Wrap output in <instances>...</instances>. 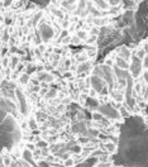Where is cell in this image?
Here are the masks:
<instances>
[{
  "label": "cell",
  "instance_id": "8",
  "mask_svg": "<svg viewBox=\"0 0 148 167\" xmlns=\"http://www.w3.org/2000/svg\"><path fill=\"white\" fill-rule=\"evenodd\" d=\"M87 130L86 128V123L84 120L82 122H75L72 124V132L73 133H79V134H84Z\"/></svg>",
  "mask_w": 148,
  "mask_h": 167
},
{
  "label": "cell",
  "instance_id": "48",
  "mask_svg": "<svg viewBox=\"0 0 148 167\" xmlns=\"http://www.w3.org/2000/svg\"><path fill=\"white\" fill-rule=\"evenodd\" d=\"M62 52H63V49H62L61 47H55V48H53V53H55V55H58V56H60Z\"/></svg>",
  "mask_w": 148,
  "mask_h": 167
},
{
  "label": "cell",
  "instance_id": "19",
  "mask_svg": "<svg viewBox=\"0 0 148 167\" xmlns=\"http://www.w3.org/2000/svg\"><path fill=\"white\" fill-rule=\"evenodd\" d=\"M87 58H89V56H87L86 52H81V53H77V55H76V62H77L79 65H80V63L89 61Z\"/></svg>",
  "mask_w": 148,
  "mask_h": 167
},
{
  "label": "cell",
  "instance_id": "25",
  "mask_svg": "<svg viewBox=\"0 0 148 167\" xmlns=\"http://www.w3.org/2000/svg\"><path fill=\"white\" fill-rule=\"evenodd\" d=\"M35 146H37V148L43 149V148H48L49 147V143H48V140H47V139H41V140H38V142L35 143Z\"/></svg>",
  "mask_w": 148,
  "mask_h": 167
},
{
  "label": "cell",
  "instance_id": "14",
  "mask_svg": "<svg viewBox=\"0 0 148 167\" xmlns=\"http://www.w3.org/2000/svg\"><path fill=\"white\" fill-rule=\"evenodd\" d=\"M20 62H22V58H20L19 55H11L10 56V65H9V69H11L13 71H15V69L19 66Z\"/></svg>",
  "mask_w": 148,
  "mask_h": 167
},
{
  "label": "cell",
  "instance_id": "28",
  "mask_svg": "<svg viewBox=\"0 0 148 167\" xmlns=\"http://www.w3.org/2000/svg\"><path fill=\"white\" fill-rule=\"evenodd\" d=\"M75 165H76V162H75V160H73V157H70V158L63 161L65 167H75Z\"/></svg>",
  "mask_w": 148,
  "mask_h": 167
},
{
  "label": "cell",
  "instance_id": "32",
  "mask_svg": "<svg viewBox=\"0 0 148 167\" xmlns=\"http://www.w3.org/2000/svg\"><path fill=\"white\" fill-rule=\"evenodd\" d=\"M56 94H57V87H51V89H49V91L47 92L46 98L47 99H52V98H55V96H56Z\"/></svg>",
  "mask_w": 148,
  "mask_h": 167
},
{
  "label": "cell",
  "instance_id": "2",
  "mask_svg": "<svg viewBox=\"0 0 148 167\" xmlns=\"http://www.w3.org/2000/svg\"><path fill=\"white\" fill-rule=\"evenodd\" d=\"M97 111H100V113H101L104 116H106V118L114 119V120H118V119L122 118L119 110H117L115 108L111 106L110 102H101L100 106L97 108Z\"/></svg>",
  "mask_w": 148,
  "mask_h": 167
},
{
  "label": "cell",
  "instance_id": "20",
  "mask_svg": "<svg viewBox=\"0 0 148 167\" xmlns=\"http://www.w3.org/2000/svg\"><path fill=\"white\" fill-rule=\"evenodd\" d=\"M10 38H11V36H10V32H9V29L8 28H5L4 29V32L1 33V41H3V43H7L10 41Z\"/></svg>",
  "mask_w": 148,
  "mask_h": 167
},
{
  "label": "cell",
  "instance_id": "1",
  "mask_svg": "<svg viewBox=\"0 0 148 167\" xmlns=\"http://www.w3.org/2000/svg\"><path fill=\"white\" fill-rule=\"evenodd\" d=\"M37 31H38V33L41 34V37H42V39H43L44 43L49 42V41L53 39V38L56 39V37H55V31H53V28L51 27V25L47 24V23H46V19H44V18H42V20L39 22Z\"/></svg>",
  "mask_w": 148,
  "mask_h": 167
},
{
  "label": "cell",
  "instance_id": "57",
  "mask_svg": "<svg viewBox=\"0 0 148 167\" xmlns=\"http://www.w3.org/2000/svg\"><path fill=\"white\" fill-rule=\"evenodd\" d=\"M9 167H19V163H18L17 161H13V162H11V165Z\"/></svg>",
  "mask_w": 148,
  "mask_h": 167
},
{
  "label": "cell",
  "instance_id": "40",
  "mask_svg": "<svg viewBox=\"0 0 148 167\" xmlns=\"http://www.w3.org/2000/svg\"><path fill=\"white\" fill-rule=\"evenodd\" d=\"M52 13L55 14V15H57V18H60V19H63V18H65V14L62 13L61 10H57V9H52Z\"/></svg>",
  "mask_w": 148,
  "mask_h": 167
},
{
  "label": "cell",
  "instance_id": "46",
  "mask_svg": "<svg viewBox=\"0 0 148 167\" xmlns=\"http://www.w3.org/2000/svg\"><path fill=\"white\" fill-rule=\"evenodd\" d=\"M53 81H55V77H53V75L52 74H48V76H47V79H46V83L51 85Z\"/></svg>",
  "mask_w": 148,
  "mask_h": 167
},
{
  "label": "cell",
  "instance_id": "27",
  "mask_svg": "<svg viewBox=\"0 0 148 167\" xmlns=\"http://www.w3.org/2000/svg\"><path fill=\"white\" fill-rule=\"evenodd\" d=\"M99 41V38L96 36H89V38L86 41H85V43H86L87 46H95V43Z\"/></svg>",
  "mask_w": 148,
  "mask_h": 167
},
{
  "label": "cell",
  "instance_id": "41",
  "mask_svg": "<svg viewBox=\"0 0 148 167\" xmlns=\"http://www.w3.org/2000/svg\"><path fill=\"white\" fill-rule=\"evenodd\" d=\"M1 5L4 9H7L10 5H14V1H11V0H5V1H1Z\"/></svg>",
  "mask_w": 148,
  "mask_h": 167
},
{
  "label": "cell",
  "instance_id": "45",
  "mask_svg": "<svg viewBox=\"0 0 148 167\" xmlns=\"http://www.w3.org/2000/svg\"><path fill=\"white\" fill-rule=\"evenodd\" d=\"M49 154H51V148H43L42 149V156L44 157V158H46L47 156H49Z\"/></svg>",
  "mask_w": 148,
  "mask_h": 167
},
{
  "label": "cell",
  "instance_id": "56",
  "mask_svg": "<svg viewBox=\"0 0 148 167\" xmlns=\"http://www.w3.org/2000/svg\"><path fill=\"white\" fill-rule=\"evenodd\" d=\"M69 24H70V22H69V20L63 22V23H62V28H63V29H67V27H69Z\"/></svg>",
  "mask_w": 148,
  "mask_h": 167
},
{
  "label": "cell",
  "instance_id": "12",
  "mask_svg": "<svg viewBox=\"0 0 148 167\" xmlns=\"http://www.w3.org/2000/svg\"><path fill=\"white\" fill-rule=\"evenodd\" d=\"M103 149L106 152V153H109V154H113V153H117L118 152V146L115 144V143L113 142H106L104 143V146H103Z\"/></svg>",
  "mask_w": 148,
  "mask_h": 167
},
{
  "label": "cell",
  "instance_id": "49",
  "mask_svg": "<svg viewBox=\"0 0 148 167\" xmlns=\"http://www.w3.org/2000/svg\"><path fill=\"white\" fill-rule=\"evenodd\" d=\"M41 90H42V87H41V86H32V87H31V91L34 92V94L41 92Z\"/></svg>",
  "mask_w": 148,
  "mask_h": 167
},
{
  "label": "cell",
  "instance_id": "26",
  "mask_svg": "<svg viewBox=\"0 0 148 167\" xmlns=\"http://www.w3.org/2000/svg\"><path fill=\"white\" fill-rule=\"evenodd\" d=\"M119 113H120V115H122V118H131L129 110H128V108H127L125 105H123V106L120 108V109H119Z\"/></svg>",
  "mask_w": 148,
  "mask_h": 167
},
{
  "label": "cell",
  "instance_id": "52",
  "mask_svg": "<svg viewBox=\"0 0 148 167\" xmlns=\"http://www.w3.org/2000/svg\"><path fill=\"white\" fill-rule=\"evenodd\" d=\"M34 53H35V56H37L38 58H42V52L39 51V48H38V47H35V48H34Z\"/></svg>",
  "mask_w": 148,
  "mask_h": 167
},
{
  "label": "cell",
  "instance_id": "35",
  "mask_svg": "<svg viewBox=\"0 0 148 167\" xmlns=\"http://www.w3.org/2000/svg\"><path fill=\"white\" fill-rule=\"evenodd\" d=\"M35 5H39V8L42 9V8H46L47 5L51 4V1H38V0H35V1H33Z\"/></svg>",
  "mask_w": 148,
  "mask_h": 167
},
{
  "label": "cell",
  "instance_id": "37",
  "mask_svg": "<svg viewBox=\"0 0 148 167\" xmlns=\"http://www.w3.org/2000/svg\"><path fill=\"white\" fill-rule=\"evenodd\" d=\"M1 63H3V67H9V65H10V57H8V56H5V57H3V61H1Z\"/></svg>",
  "mask_w": 148,
  "mask_h": 167
},
{
  "label": "cell",
  "instance_id": "16",
  "mask_svg": "<svg viewBox=\"0 0 148 167\" xmlns=\"http://www.w3.org/2000/svg\"><path fill=\"white\" fill-rule=\"evenodd\" d=\"M91 76H97V77L104 79V72H103L101 65H97L95 67H93V70H91Z\"/></svg>",
  "mask_w": 148,
  "mask_h": 167
},
{
  "label": "cell",
  "instance_id": "3",
  "mask_svg": "<svg viewBox=\"0 0 148 167\" xmlns=\"http://www.w3.org/2000/svg\"><path fill=\"white\" fill-rule=\"evenodd\" d=\"M142 70H143V65H142V60L135 56V53H133L132 56V61H131V67H129V74L132 75V77L134 79V81L139 77Z\"/></svg>",
  "mask_w": 148,
  "mask_h": 167
},
{
  "label": "cell",
  "instance_id": "54",
  "mask_svg": "<svg viewBox=\"0 0 148 167\" xmlns=\"http://www.w3.org/2000/svg\"><path fill=\"white\" fill-rule=\"evenodd\" d=\"M65 67H66V69H71V60L70 58H66V60H65Z\"/></svg>",
  "mask_w": 148,
  "mask_h": 167
},
{
  "label": "cell",
  "instance_id": "50",
  "mask_svg": "<svg viewBox=\"0 0 148 167\" xmlns=\"http://www.w3.org/2000/svg\"><path fill=\"white\" fill-rule=\"evenodd\" d=\"M142 65H143V70H148V55L146 56V58L142 61Z\"/></svg>",
  "mask_w": 148,
  "mask_h": 167
},
{
  "label": "cell",
  "instance_id": "47",
  "mask_svg": "<svg viewBox=\"0 0 148 167\" xmlns=\"http://www.w3.org/2000/svg\"><path fill=\"white\" fill-rule=\"evenodd\" d=\"M27 148L29 149V151H32V152H34L35 149H37V146L35 144H32V143H27V146H25Z\"/></svg>",
  "mask_w": 148,
  "mask_h": 167
},
{
  "label": "cell",
  "instance_id": "43",
  "mask_svg": "<svg viewBox=\"0 0 148 167\" xmlns=\"http://www.w3.org/2000/svg\"><path fill=\"white\" fill-rule=\"evenodd\" d=\"M44 160H46L47 161V162H48L49 163V165H53V162H55V161H56V158H55V156H52V154H49V156H47L46 158H44Z\"/></svg>",
  "mask_w": 148,
  "mask_h": 167
},
{
  "label": "cell",
  "instance_id": "59",
  "mask_svg": "<svg viewBox=\"0 0 148 167\" xmlns=\"http://www.w3.org/2000/svg\"><path fill=\"white\" fill-rule=\"evenodd\" d=\"M37 72H43V66H37Z\"/></svg>",
  "mask_w": 148,
  "mask_h": 167
},
{
  "label": "cell",
  "instance_id": "30",
  "mask_svg": "<svg viewBox=\"0 0 148 167\" xmlns=\"http://www.w3.org/2000/svg\"><path fill=\"white\" fill-rule=\"evenodd\" d=\"M104 65L109 67H114L115 66V57H106L104 60Z\"/></svg>",
  "mask_w": 148,
  "mask_h": 167
},
{
  "label": "cell",
  "instance_id": "44",
  "mask_svg": "<svg viewBox=\"0 0 148 167\" xmlns=\"http://www.w3.org/2000/svg\"><path fill=\"white\" fill-rule=\"evenodd\" d=\"M81 43V39L77 36H72V41H71V45H80Z\"/></svg>",
  "mask_w": 148,
  "mask_h": 167
},
{
  "label": "cell",
  "instance_id": "21",
  "mask_svg": "<svg viewBox=\"0 0 148 167\" xmlns=\"http://www.w3.org/2000/svg\"><path fill=\"white\" fill-rule=\"evenodd\" d=\"M69 151L71 152V153H75V154H80L84 152V149H82L81 144H72L71 146V148L69 149Z\"/></svg>",
  "mask_w": 148,
  "mask_h": 167
},
{
  "label": "cell",
  "instance_id": "17",
  "mask_svg": "<svg viewBox=\"0 0 148 167\" xmlns=\"http://www.w3.org/2000/svg\"><path fill=\"white\" fill-rule=\"evenodd\" d=\"M94 4L97 5V8H99L100 10H109L111 9L110 5H109V1H103V0H96V1H94Z\"/></svg>",
  "mask_w": 148,
  "mask_h": 167
},
{
  "label": "cell",
  "instance_id": "29",
  "mask_svg": "<svg viewBox=\"0 0 148 167\" xmlns=\"http://www.w3.org/2000/svg\"><path fill=\"white\" fill-rule=\"evenodd\" d=\"M135 56H137V57L139 58V60L143 61L144 58H146L147 53L144 52V49H143V48H139V49H135Z\"/></svg>",
  "mask_w": 148,
  "mask_h": 167
},
{
  "label": "cell",
  "instance_id": "13",
  "mask_svg": "<svg viewBox=\"0 0 148 167\" xmlns=\"http://www.w3.org/2000/svg\"><path fill=\"white\" fill-rule=\"evenodd\" d=\"M115 66L119 67L120 70H124V71H129V67H131V63L127 62L125 60L120 57H115Z\"/></svg>",
  "mask_w": 148,
  "mask_h": 167
},
{
  "label": "cell",
  "instance_id": "5",
  "mask_svg": "<svg viewBox=\"0 0 148 167\" xmlns=\"http://www.w3.org/2000/svg\"><path fill=\"white\" fill-rule=\"evenodd\" d=\"M90 84H91V89H94L95 91L99 94H101V91L108 86V84L105 83L104 79L97 77V76H90Z\"/></svg>",
  "mask_w": 148,
  "mask_h": 167
},
{
  "label": "cell",
  "instance_id": "10",
  "mask_svg": "<svg viewBox=\"0 0 148 167\" xmlns=\"http://www.w3.org/2000/svg\"><path fill=\"white\" fill-rule=\"evenodd\" d=\"M122 5L125 10H138V5H141V1H129V0H125V1H122Z\"/></svg>",
  "mask_w": 148,
  "mask_h": 167
},
{
  "label": "cell",
  "instance_id": "39",
  "mask_svg": "<svg viewBox=\"0 0 148 167\" xmlns=\"http://www.w3.org/2000/svg\"><path fill=\"white\" fill-rule=\"evenodd\" d=\"M29 128H31V129H37L38 128V125H37V122L34 120V118H31L29 119Z\"/></svg>",
  "mask_w": 148,
  "mask_h": 167
},
{
  "label": "cell",
  "instance_id": "51",
  "mask_svg": "<svg viewBox=\"0 0 148 167\" xmlns=\"http://www.w3.org/2000/svg\"><path fill=\"white\" fill-rule=\"evenodd\" d=\"M8 51H9V47L8 46L3 47V48H1V57H5V55L8 53Z\"/></svg>",
  "mask_w": 148,
  "mask_h": 167
},
{
  "label": "cell",
  "instance_id": "61",
  "mask_svg": "<svg viewBox=\"0 0 148 167\" xmlns=\"http://www.w3.org/2000/svg\"><path fill=\"white\" fill-rule=\"evenodd\" d=\"M120 167H124V166H120Z\"/></svg>",
  "mask_w": 148,
  "mask_h": 167
},
{
  "label": "cell",
  "instance_id": "42",
  "mask_svg": "<svg viewBox=\"0 0 148 167\" xmlns=\"http://www.w3.org/2000/svg\"><path fill=\"white\" fill-rule=\"evenodd\" d=\"M109 5H110V8H118L117 5H122V1H118V0H110V1H109Z\"/></svg>",
  "mask_w": 148,
  "mask_h": 167
},
{
  "label": "cell",
  "instance_id": "18",
  "mask_svg": "<svg viewBox=\"0 0 148 167\" xmlns=\"http://www.w3.org/2000/svg\"><path fill=\"white\" fill-rule=\"evenodd\" d=\"M31 75H28L27 72H23L22 75L19 76V84L20 85H27L28 83H31Z\"/></svg>",
  "mask_w": 148,
  "mask_h": 167
},
{
  "label": "cell",
  "instance_id": "36",
  "mask_svg": "<svg viewBox=\"0 0 148 167\" xmlns=\"http://www.w3.org/2000/svg\"><path fill=\"white\" fill-rule=\"evenodd\" d=\"M93 138H89V137H80L79 138V143H81V144H86V143H90Z\"/></svg>",
  "mask_w": 148,
  "mask_h": 167
},
{
  "label": "cell",
  "instance_id": "22",
  "mask_svg": "<svg viewBox=\"0 0 148 167\" xmlns=\"http://www.w3.org/2000/svg\"><path fill=\"white\" fill-rule=\"evenodd\" d=\"M93 120L94 122H104L105 120V116L103 115L100 111H93Z\"/></svg>",
  "mask_w": 148,
  "mask_h": 167
},
{
  "label": "cell",
  "instance_id": "31",
  "mask_svg": "<svg viewBox=\"0 0 148 167\" xmlns=\"http://www.w3.org/2000/svg\"><path fill=\"white\" fill-rule=\"evenodd\" d=\"M76 36H77L81 41H86L89 36H87V32L86 31H77V33H76Z\"/></svg>",
  "mask_w": 148,
  "mask_h": 167
},
{
  "label": "cell",
  "instance_id": "34",
  "mask_svg": "<svg viewBox=\"0 0 148 167\" xmlns=\"http://www.w3.org/2000/svg\"><path fill=\"white\" fill-rule=\"evenodd\" d=\"M90 33H91V36L99 37V36H100V28H99V27H91Z\"/></svg>",
  "mask_w": 148,
  "mask_h": 167
},
{
  "label": "cell",
  "instance_id": "55",
  "mask_svg": "<svg viewBox=\"0 0 148 167\" xmlns=\"http://www.w3.org/2000/svg\"><path fill=\"white\" fill-rule=\"evenodd\" d=\"M96 95H97V92L95 91V90L90 89V91H89V96H90V98H94V96H96Z\"/></svg>",
  "mask_w": 148,
  "mask_h": 167
},
{
  "label": "cell",
  "instance_id": "60",
  "mask_svg": "<svg viewBox=\"0 0 148 167\" xmlns=\"http://www.w3.org/2000/svg\"><path fill=\"white\" fill-rule=\"evenodd\" d=\"M10 18H5V22H7V24H9V23H10Z\"/></svg>",
  "mask_w": 148,
  "mask_h": 167
},
{
  "label": "cell",
  "instance_id": "53",
  "mask_svg": "<svg viewBox=\"0 0 148 167\" xmlns=\"http://www.w3.org/2000/svg\"><path fill=\"white\" fill-rule=\"evenodd\" d=\"M47 140H48V143L51 144V143H53V142H57V137H48V138H46Z\"/></svg>",
  "mask_w": 148,
  "mask_h": 167
},
{
  "label": "cell",
  "instance_id": "7",
  "mask_svg": "<svg viewBox=\"0 0 148 167\" xmlns=\"http://www.w3.org/2000/svg\"><path fill=\"white\" fill-rule=\"evenodd\" d=\"M132 56H133V52H132V49L129 48L128 46H120V48H118V57L125 60L127 62L131 63Z\"/></svg>",
  "mask_w": 148,
  "mask_h": 167
},
{
  "label": "cell",
  "instance_id": "11",
  "mask_svg": "<svg viewBox=\"0 0 148 167\" xmlns=\"http://www.w3.org/2000/svg\"><path fill=\"white\" fill-rule=\"evenodd\" d=\"M100 104H101V102L97 100L96 98H90V96H89L87 100H86V108H89V109H91L94 111L97 110V108L100 106Z\"/></svg>",
  "mask_w": 148,
  "mask_h": 167
},
{
  "label": "cell",
  "instance_id": "33",
  "mask_svg": "<svg viewBox=\"0 0 148 167\" xmlns=\"http://www.w3.org/2000/svg\"><path fill=\"white\" fill-rule=\"evenodd\" d=\"M62 77L66 79V80H73V72L72 71H65L62 74Z\"/></svg>",
  "mask_w": 148,
  "mask_h": 167
},
{
  "label": "cell",
  "instance_id": "6",
  "mask_svg": "<svg viewBox=\"0 0 148 167\" xmlns=\"http://www.w3.org/2000/svg\"><path fill=\"white\" fill-rule=\"evenodd\" d=\"M15 95H17L18 102H19V111H20V114L27 115V114H28V104H27L25 96H24V94H23L22 90H20V87H17V89H15Z\"/></svg>",
  "mask_w": 148,
  "mask_h": 167
},
{
  "label": "cell",
  "instance_id": "24",
  "mask_svg": "<svg viewBox=\"0 0 148 167\" xmlns=\"http://www.w3.org/2000/svg\"><path fill=\"white\" fill-rule=\"evenodd\" d=\"M48 74H49V72H47V71L35 72V77H37L41 83H46V79H47V76H48Z\"/></svg>",
  "mask_w": 148,
  "mask_h": 167
},
{
  "label": "cell",
  "instance_id": "4",
  "mask_svg": "<svg viewBox=\"0 0 148 167\" xmlns=\"http://www.w3.org/2000/svg\"><path fill=\"white\" fill-rule=\"evenodd\" d=\"M15 132H18V125L15 123V119L11 115H8L1 122V133H15Z\"/></svg>",
  "mask_w": 148,
  "mask_h": 167
},
{
  "label": "cell",
  "instance_id": "38",
  "mask_svg": "<svg viewBox=\"0 0 148 167\" xmlns=\"http://www.w3.org/2000/svg\"><path fill=\"white\" fill-rule=\"evenodd\" d=\"M1 162L4 163V165L7 166V167H9V166L11 165V162H13V161L10 160V157H8V156H3V161H1Z\"/></svg>",
  "mask_w": 148,
  "mask_h": 167
},
{
  "label": "cell",
  "instance_id": "15",
  "mask_svg": "<svg viewBox=\"0 0 148 167\" xmlns=\"http://www.w3.org/2000/svg\"><path fill=\"white\" fill-rule=\"evenodd\" d=\"M42 17H43V11H42V10H39V11H37V13H34L33 15H32L31 24L33 25V27H38L39 22L42 20Z\"/></svg>",
  "mask_w": 148,
  "mask_h": 167
},
{
  "label": "cell",
  "instance_id": "23",
  "mask_svg": "<svg viewBox=\"0 0 148 167\" xmlns=\"http://www.w3.org/2000/svg\"><path fill=\"white\" fill-rule=\"evenodd\" d=\"M25 72H27V74H28V75H32V74H33V72H37V66H35L34 63H32V62L27 63Z\"/></svg>",
  "mask_w": 148,
  "mask_h": 167
},
{
  "label": "cell",
  "instance_id": "58",
  "mask_svg": "<svg viewBox=\"0 0 148 167\" xmlns=\"http://www.w3.org/2000/svg\"><path fill=\"white\" fill-rule=\"evenodd\" d=\"M23 33L24 34L28 33V27H27V25H23Z\"/></svg>",
  "mask_w": 148,
  "mask_h": 167
},
{
  "label": "cell",
  "instance_id": "9",
  "mask_svg": "<svg viewBox=\"0 0 148 167\" xmlns=\"http://www.w3.org/2000/svg\"><path fill=\"white\" fill-rule=\"evenodd\" d=\"M91 70V62L90 61H86V62H82L77 65L76 67V74L77 75H81V74H86Z\"/></svg>",
  "mask_w": 148,
  "mask_h": 167
}]
</instances>
